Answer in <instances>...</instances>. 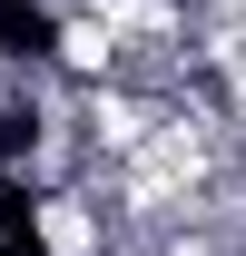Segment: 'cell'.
Here are the masks:
<instances>
[{"mask_svg": "<svg viewBox=\"0 0 246 256\" xmlns=\"http://www.w3.org/2000/svg\"><path fill=\"white\" fill-rule=\"evenodd\" d=\"M20 236L30 256H118V226H108V197L79 178V188H40L20 207Z\"/></svg>", "mask_w": 246, "mask_h": 256, "instance_id": "cell-1", "label": "cell"}]
</instances>
